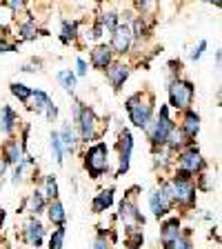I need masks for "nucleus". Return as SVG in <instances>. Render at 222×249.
Wrapping results in <instances>:
<instances>
[{
	"label": "nucleus",
	"instance_id": "obj_1",
	"mask_svg": "<svg viewBox=\"0 0 222 249\" xmlns=\"http://www.w3.org/2000/svg\"><path fill=\"white\" fill-rule=\"evenodd\" d=\"M127 111H129V118L134 123V127L138 129H147L151 123V116H154V96L151 93H134L129 100H127Z\"/></svg>",
	"mask_w": 222,
	"mask_h": 249
},
{
	"label": "nucleus",
	"instance_id": "obj_2",
	"mask_svg": "<svg viewBox=\"0 0 222 249\" xmlns=\"http://www.w3.org/2000/svg\"><path fill=\"white\" fill-rule=\"evenodd\" d=\"M85 169L91 178H100L109 169V147L104 142H96L85 154Z\"/></svg>",
	"mask_w": 222,
	"mask_h": 249
},
{
	"label": "nucleus",
	"instance_id": "obj_3",
	"mask_svg": "<svg viewBox=\"0 0 222 249\" xmlns=\"http://www.w3.org/2000/svg\"><path fill=\"white\" fill-rule=\"evenodd\" d=\"M173 127H176V124L169 118V107L162 105L158 118H155L154 123H149V127H147V129H149V140H151V145H154V151H158V147H165L167 136H169V131L173 129Z\"/></svg>",
	"mask_w": 222,
	"mask_h": 249
},
{
	"label": "nucleus",
	"instance_id": "obj_4",
	"mask_svg": "<svg viewBox=\"0 0 222 249\" xmlns=\"http://www.w3.org/2000/svg\"><path fill=\"white\" fill-rule=\"evenodd\" d=\"M78 129H80V138L85 142H91L102 134V127H100L98 116L93 114V109L89 107H80V116H78Z\"/></svg>",
	"mask_w": 222,
	"mask_h": 249
},
{
	"label": "nucleus",
	"instance_id": "obj_5",
	"mask_svg": "<svg viewBox=\"0 0 222 249\" xmlns=\"http://www.w3.org/2000/svg\"><path fill=\"white\" fill-rule=\"evenodd\" d=\"M193 100V85L189 80H173L169 85V105L176 109H189Z\"/></svg>",
	"mask_w": 222,
	"mask_h": 249
},
{
	"label": "nucleus",
	"instance_id": "obj_6",
	"mask_svg": "<svg viewBox=\"0 0 222 249\" xmlns=\"http://www.w3.org/2000/svg\"><path fill=\"white\" fill-rule=\"evenodd\" d=\"M171 205H173V198H171L169 182L160 185V189H155V192L149 194V207L155 218H160V216H165L167 212H171Z\"/></svg>",
	"mask_w": 222,
	"mask_h": 249
},
{
	"label": "nucleus",
	"instance_id": "obj_7",
	"mask_svg": "<svg viewBox=\"0 0 222 249\" xmlns=\"http://www.w3.org/2000/svg\"><path fill=\"white\" fill-rule=\"evenodd\" d=\"M131 151H134V136L129 129H122L118 136V171L116 176H124L129 171V162H131Z\"/></svg>",
	"mask_w": 222,
	"mask_h": 249
},
{
	"label": "nucleus",
	"instance_id": "obj_8",
	"mask_svg": "<svg viewBox=\"0 0 222 249\" xmlns=\"http://www.w3.org/2000/svg\"><path fill=\"white\" fill-rule=\"evenodd\" d=\"M131 42H134V38H131V25L120 22V25L111 31V45H109L111 47V52L124 56V53L131 49Z\"/></svg>",
	"mask_w": 222,
	"mask_h": 249
},
{
	"label": "nucleus",
	"instance_id": "obj_9",
	"mask_svg": "<svg viewBox=\"0 0 222 249\" xmlns=\"http://www.w3.org/2000/svg\"><path fill=\"white\" fill-rule=\"evenodd\" d=\"M180 169L187 171V174H200L205 169V158L200 156V151L196 147H189L187 151L180 154Z\"/></svg>",
	"mask_w": 222,
	"mask_h": 249
},
{
	"label": "nucleus",
	"instance_id": "obj_10",
	"mask_svg": "<svg viewBox=\"0 0 222 249\" xmlns=\"http://www.w3.org/2000/svg\"><path fill=\"white\" fill-rule=\"evenodd\" d=\"M22 238H25V243L29 245V247L38 249L42 245V240H45V227H42V223L36 216L27 220L25 229H22Z\"/></svg>",
	"mask_w": 222,
	"mask_h": 249
},
{
	"label": "nucleus",
	"instance_id": "obj_11",
	"mask_svg": "<svg viewBox=\"0 0 222 249\" xmlns=\"http://www.w3.org/2000/svg\"><path fill=\"white\" fill-rule=\"evenodd\" d=\"M118 218L122 220L127 227H134V225H145V218L138 213V207H136L134 198H124L122 202H120V212H118Z\"/></svg>",
	"mask_w": 222,
	"mask_h": 249
},
{
	"label": "nucleus",
	"instance_id": "obj_12",
	"mask_svg": "<svg viewBox=\"0 0 222 249\" xmlns=\"http://www.w3.org/2000/svg\"><path fill=\"white\" fill-rule=\"evenodd\" d=\"M180 238H182L180 220H178V218H169V220H165V223H162V229H160V243L165 245V247H169V245L178 243Z\"/></svg>",
	"mask_w": 222,
	"mask_h": 249
},
{
	"label": "nucleus",
	"instance_id": "obj_13",
	"mask_svg": "<svg viewBox=\"0 0 222 249\" xmlns=\"http://www.w3.org/2000/svg\"><path fill=\"white\" fill-rule=\"evenodd\" d=\"M114 62V52L109 45H98L91 52V65L96 69H109Z\"/></svg>",
	"mask_w": 222,
	"mask_h": 249
},
{
	"label": "nucleus",
	"instance_id": "obj_14",
	"mask_svg": "<svg viewBox=\"0 0 222 249\" xmlns=\"http://www.w3.org/2000/svg\"><path fill=\"white\" fill-rule=\"evenodd\" d=\"M107 78H109V83H111V87L118 91L124 85V80L129 78V67L124 62H111V67L107 69Z\"/></svg>",
	"mask_w": 222,
	"mask_h": 249
},
{
	"label": "nucleus",
	"instance_id": "obj_15",
	"mask_svg": "<svg viewBox=\"0 0 222 249\" xmlns=\"http://www.w3.org/2000/svg\"><path fill=\"white\" fill-rule=\"evenodd\" d=\"M180 131H182V136H185V138L191 142V140L198 136V131H200V116H198L196 111H191V109H187Z\"/></svg>",
	"mask_w": 222,
	"mask_h": 249
},
{
	"label": "nucleus",
	"instance_id": "obj_16",
	"mask_svg": "<svg viewBox=\"0 0 222 249\" xmlns=\"http://www.w3.org/2000/svg\"><path fill=\"white\" fill-rule=\"evenodd\" d=\"M25 160V147L18 140H9L5 142V165H20Z\"/></svg>",
	"mask_w": 222,
	"mask_h": 249
},
{
	"label": "nucleus",
	"instance_id": "obj_17",
	"mask_svg": "<svg viewBox=\"0 0 222 249\" xmlns=\"http://www.w3.org/2000/svg\"><path fill=\"white\" fill-rule=\"evenodd\" d=\"M16 124H18V114L5 105V107L0 109V131L5 136H11L16 129Z\"/></svg>",
	"mask_w": 222,
	"mask_h": 249
},
{
	"label": "nucleus",
	"instance_id": "obj_18",
	"mask_svg": "<svg viewBox=\"0 0 222 249\" xmlns=\"http://www.w3.org/2000/svg\"><path fill=\"white\" fill-rule=\"evenodd\" d=\"M114 187H109V189H102V192L98 194V196L93 198V202H91V209H93V213H102V212H107L111 205H114Z\"/></svg>",
	"mask_w": 222,
	"mask_h": 249
},
{
	"label": "nucleus",
	"instance_id": "obj_19",
	"mask_svg": "<svg viewBox=\"0 0 222 249\" xmlns=\"http://www.w3.org/2000/svg\"><path fill=\"white\" fill-rule=\"evenodd\" d=\"M58 138H60V142H62V149L69 151V154H73V149H76V142H78L76 131H73V124H69V123L62 124V129L58 131Z\"/></svg>",
	"mask_w": 222,
	"mask_h": 249
},
{
	"label": "nucleus",
	"instance_id": "obj_20",
	"mask_svg": "<svg viewBox=\"0 0 222 249\" xmlns=\"http://www.w3.org/2000/svg\"><path fill=\"white\" fill-rule=\"evenodd\" d=\"M47 213H49V220H51L56 227H65V220H67V216H65V207H62V202L58 200V198L49 202Z\"/></svg>",
	"mask_w": 222,
	"mask_h": 249
},
{
	"label": "nucleus",
	"instance_id": "obj_21",
	"mask_svg": "<svg viewBox=\"0 0 222 249\" xmlns=\"http://www.w3.org/2000/svg\"><path fill=\"white\" fill-rule=\"evenodd\" d=\"M31 98H34V105H29V109L36 111V114H45L47 105L51 103V98H49L45 91H40V89H34V91H31Z\"/></svg>",
	"mask_w": 222,
	"mask_h": 249
},
{
	"label": "nucleus",
	"instance_id": "obj_22",
	"mask_svg": "<svg viewBox=\"0 0 222 249\" xmlns=\"http://www.w3.org/2000/svg\"><path fill=\"white\" fill-rule=\"evenodd\" d=\"M142 240H145V236H142V231L138 227H127V231H124V245L127 247L138 249V247H142Z\"/></svg>",
	"mask_w": 222,
	"mask_h": 249
},
{
	"label": "nucleus",
	"instance_id": "obj_23",
	"mask_svg": "<svg viewBox=\"0 0 222 249\" xmlns=\"http://www.w3.org/2000/svg\"><path fill=\"white\" fill-rule=\"evenodd\" d=\"M42 209H45V196H42V192H31L29 194V198H27V212H31V213H40Z\"/></svg>",
	"mask_w": 222,
	"mask_h": 249
},
{
	"label": "nucleus",
	"instance_id": "obj_24",
	"mask_svg": "<svg viewBox=\"0 0 222 249\" xmlns=\"http://www.w3.org/2000/svg\"><path fill=\"white\" fill-rule=\"evenodd\" d=\"M78 36V22L73 20H62V31H60V40L65 45H71V40Z\"/></svg>",
	"mask_w": 222,
	"mask_h": 249
},
{
	"label": "nucleus",
	"instance_id": "obj_25",
	"mask_svg": "<svg viewBox=\"0 0 222 249\" xmlns=\"http://www.w3.org/2000/svg\"><path fill=\"white\" fill-rule=\"evenodd\" d=\"M185 142H189V140H187L185 136H182V131L178 129V127H173V129L169 131V136H167V142H165V145L169 147L171 151H176L178 147H182Z\"/></svg>",
	"mask_w": 222,
	"mask_h": 249
},
{
	"label": "nucleus",
	"instance_id": "obj_26",
	"mask_svg": "<svg viewBox=\"0 0 222 249\" xmlns=\"http://www.w3.org/2000/svg\"><path fill=\"white\" fill-rule=\"evenodd\" d=\"M58 83L65 87V91L73 93V89H76V73L69 71V69H62V71H58Z\"/></svg>",
	"mask_w": 222,
	"mask_h": 249
},
{
	"label": "nucleus",
	"instance_id": "obj_27",
	"mask_svg": "<svg viewBox=\"0 0 222 249\" xmlns=\"http://www.w3.org/2000/svg\"><path fill=\"white\" fill-rule=\"evenodd\" d=\"M36 36H38V27L34 20H27L18 27V38H20V40H34Z\"/></svg>",
	"mask_w": 222,
	"mask_h": 249
},
{
	"label": "nucleus",
	"instance_id": "obj_28",
	"mask_svg": "<svg viewBox=\"0 0 222 249\" xmlns=\"http://www.w3.org/2000/svg\"><path fill=\"white\" fill-rule=\"evenodd\" d=\"M9 89H11V93H14L16 98L20 100V103H29V98H31V91H34V89L31 87H27V85H22V83H11L9 85Z\"/></svg>",
	"mask_w": 222,
	"mask_h": 249
},
{
	"label": "nucleus",
	"instance_id": "obj_29",
	"mask_svg": "<svg viewBox=\"0 0 222 249\" xmlns=\"http://www.w3.org/2000/svg\"><path fill=\"white\" fill-rule=\"evenodd\" d=\"M118 25H120V16H118V11H107V14L100 16V27H102V29L114 31Z\"/></svg>",
	"mask_w": 222,
	"mask_h": 249
},
{
	"label": "nucleus",
	"instance_id": "obj_30",
	"mask_svg": "<svg viewBox=\"0 0 222 249\" xmlns=\"http://www.w3.org/2000/svg\"><path fill=\"white\" fill-rule=\"evenodd\" d=\"M51 154H53L56 165H62V162H65V149H62V142H60V138H58V131L51 134Z\"/></svg>",
	"mask_w": 222,
	"mask_h": 249
},
{
	"label": "nucleus",
	"instance_id": "obj_31",
	"mask_svg": "<svg viewBox=\"0 0 222 249\" xmlns=\"http://www.w3.org/2000/svg\"><path fill=\"white\" fill-rule=\"evenodd\" d=\"M42 196L51 198V200H56L58 198V182L53 176H47L45 178V192H42Z\"/></svg>",
	"mask_w": 222,
	"mask_h": 249
},
{
	"label": "nucleus",
	"instance_id": "obj_32",
	"mask_svg": "<svg viewBox=\"0 0 222 249\" xmlns=\"http://www.w3.org/2000/svg\"><path fill=\"white\" fill-rule=\"evenodd\" d=\"M65 245V227H58L49 238V249H62Z\"/></svg>",
	"mask_w": 222,
	"mask_h": 249
},
{
	"label": "nucleus",
	"instance_id": "obj_33",
	"mask_svg": "<svg viewBox=\"0 0 222 249\" xmlns=\"http://www.w3.org/2000/svg\"><path fill=\"white\" fill-rule=\"evenodd\" d=\"M205 49H207V40H200L198 47H193V52L189 53V58H191V60H200L202 53H205Z\"/></svg>",
	"mask_w": 222,
	"mask_h": 249
},
{
	"label": "nucleus",
	"instance_id": "obj_34",
	"mask_svg": "<svg viewBox=\"0 0 222 249\" xmlns=\"http://www.w3.org/2000/svg\"><path fill=\"white\" fill-rule=\"evenodd\" d=\"M165 249H193V245L189 243L187 238H180L178 243H173V245H169V247H165Z\"/></svg>",
	"mask_w": 222,
	"mask_h": 249
},
{
	"label": "nucleus",
	"instance_id": "obj_35",
	"mask_svg": "<svg viewBox=\"0 0 222 249\" xmlns=\"http://www.w3.org/2000/svg\"><path fill=\"white\" fill-rule=\"evenodd\" d=\"M5 7H9V9H14V11H22L25 9V2L22 0H7V2H2Z\"/></svg>",
	"mask_w": 222,
	"mask_h": 249
},
{
	"label": "nucleus",
	"instance_id": "obj_36",
	"mask_svg": "<svg viewBox=\"0 0 222 249\" xmlns=\"http://www.w3.org/2000/svg\"><path fill=\"white\" fill-rule=\"evenodd\" d=\"M93 249H109V240L104 238L102 233L96 236V240H93Z\"/></svg>",
	"mask_w": 222,
	"mask_h": 249
},
{
	"label": "nucleus",
	"instance_id": "obj_37",
	"mask_svg": "<svg viewBox=\"0 0 222 249\" xmlns=\"http://www.w3.org/2000/svg\"><path fill=\"white\" fill-rule=\"evenodd\" d=\"M78 76H87V62L83 58H78L76 60V78Z\"/></svg>",
	"mask_w": 222,
	"mask_h": 249
},
{
	"label": "nucleus",
	"instance_id": "obj_38",
	"mask_svg": "<svg viewBox=\"0 0 222 249\" xmlns=\"http://www.w3.org/2000/svg\"><path fill=\"white\" fill-rule=\"evenodd\" d=\"M7 52H16V45L14 42H7L5 38H0V53H7Z\"/></svg>",
	"mask_w": 222,
	"mask_h": 249
},
{
	"label": "nucleus",
	"instance_id": "obj_39",
	"mask_svg": "<svg viewBox=\"0 0 222 249\" xmlns=\"http://www.w3.org/2000/svg\"><path fill=\"white\" fill-rule=\"evenodd\" d=\"M102 27H100V22H96V25H93V29H91V38H93V40H98V38L100 36H102Z\"/></svg>",
	"mask_w": 222,
	"mask_h": 249
},
{
	"label": "nucleus",
	"instance_id": "obj_40",
	"mask_svg": "<svg viewBox=\"0 0 222 249\" xmlns=\"http://www.w3.org/2000/svg\"><path fill=\"white\" fill-rule=\"evenodd\" d=\"M200 187H202V189H209V180H207V174H202V176H200Z\"/></svg>",
	"mask_w": 222,
	"mask_h": 249
},
{
	"label": "nucleus",
	"instance_id": "obj_41",
	"mask_svg": "<svg viewBox=\"0 0 222 249\" xmlns=\"http://www.w3.org/2000/svg\"><path fill=\"white\" fill-rule=\"evenodd\" d=\"M5 169H7L5 160H0V180H2V174H5Z\"/></svg>",
	"mask_w": 222,
	"mask_h": 249
},
{
	"label": "nucleus",
	"instance_id": "obj_42",
	"mask_svg": "<svg viewBox=\"0 0 222 249\" xmlns=\"http://www.w3.org/2000/svg\"><path fill=\"white\" fill-rule=\"evenodd\" d=\"M2 218H5V213H2V209H0V223H2Z\"/></svg>",
	"mask_w": 222,
	"mask_h": 249
},
{
	"label": "nucleus",
	"instance_id": "obj_43",
	"mask_svg": "<svg viewBox=\"0 0 222 249\" xmlns=\"http://www.w3.org/2000/svg\"><path fill=\"white\" fill-rule=\"evenodd\" d=\"M0 192H2V180H0Z\"/></svg>",
	"mask_w": 222,
	"mask_h": 249
}]
</instances>
